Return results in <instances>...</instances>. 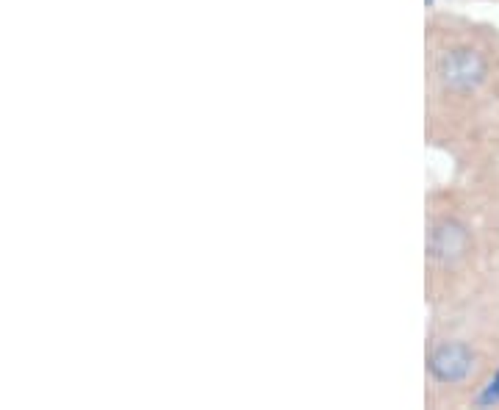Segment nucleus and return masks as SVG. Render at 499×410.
I'll return each mask as SVG.
<instances>
[{"instance_id": "4", "label": "nucleus", "mask_w": 499, "mask_h": 410, "mask_svg": "<svg viewBox=\"0 0 499 410\" xmlns=\"http://www.w3.org/2000/svg\"><path fill=\"white\" fill-rule=\"evenodd\" d=\"M482 402H499V374L491 380V385L485 388V393H482Z\"/></svg>"}, {"instance_id": "3", "label": "nucleus", "mask_w": 499, "mask_h": 410, "mask_svg": "<svg viewBox=\"0 0 499 410\" xmlns=\"http://www.w3.org/2000/svg\"><path fill=\"white\" fill-rule=\"evenodd\" d=\"M466 250V233L460 225L455 222H444L433 231V239H430V255L438 258V261H452L458 258L460 253Z\"/></svg>"}, {"instance_id": "1", "label": "nucleus", "mask_w": 499, "mask_h": 410, "mask_svg": "<svg viewBox=\"0 0 499 410\" xmlns=\"http://www.w3.org/2000/svg\"><path fill=\"white\" fill-rule=\"evenodd\" d=\"M485 75V61L474 50H455L441 64V78L452 89H474Z\"/></svg>"}, {"instance_id": "2", "label": "nucleus", "mask_w": 499, "mask_h": 410, "mask_svg": "<svg viewBox=\"0 0 499 410\" xmlns=\"http://www.w3.org/2000/svg\"><path fill=\"white\" fill-rule=\"evenodd\" d=\"M474 369V358L463 344H444L430 358V371L441 382H460Z\"/></svg>"}]
</instances>
